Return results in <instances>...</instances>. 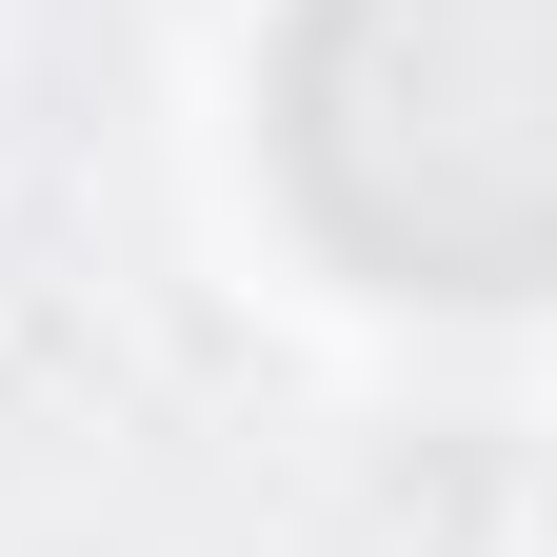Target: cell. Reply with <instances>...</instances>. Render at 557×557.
<instances>
[{
    "instance_id": "obj_1",
    "label": "cell",
    "mask_w": 557,
    "mask_h": 557,
    "mask_svg": "<svg viewBox=\"0 0 557 557\" xmlns=\"http://www.w3.org/2000/svg\"><path fill=\"white\" fill-rule=\"evenodd\" d=\"M278 180L398 299L557 278V0H299Z\"/></svg>"
}]
</instances>
